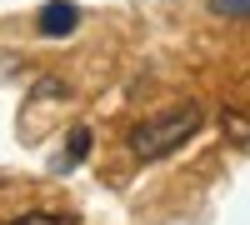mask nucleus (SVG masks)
Wrapping results in <instances>:
<instances>
[{"instance_id": "nucleus-1", "label": "nucleus", "mask_w": 250, "mask_h": 225, "mask_svg": "<svg viewBox=\"0 0 250 225\" xmlns=\"http://www.w3.org/2000/svg\"><path fill=\"white\" fill-rule=\"evenodd\" d=\"M205 125V110L195 105H175V110H160L150 120H140L130 130V155L135 160H160V155H175L185 140H195V130Z\"/></svg>"}, {"instance_id": "nucleus-2", "label": "nucleus", "mask_w": 250, "mask_h": 225, "mask_svg": "<svg viewBox=\"0 0 250 225\" xmlns=\"http://www.w3.org/2000/svg\"><path fill=\"white\" fill-rule=\"evenodd\" d=\"M75 25H80V5H70V0H45V5H40V15H35V30L50 35V40L70 35Z\"/></svg>"}, {"instance_id": "nucleus-4", "label": "nucleus", "mask_w": 250, "mask_h": 225, "mask_svg": "<svg viewBox=\"0 0 250 225\" xmlns=\"http://www.w3.org/2000/svg\"><path fill=\"white\" fill-rule=\"evenodd\" d=\"M5 225H75L70 215H55V210H35V215H15Z\"/></svg>"}, {"instance_id": "nucleus-3", "label": "nucleus", "mask_w": 250, "mask_h": 225, "mask_svg": "<svg viewBox=\"0 0 250 225\" xmlns=\"http://www.w3.org/2000/svg\"><path fill=\"white\" fill-rule=\"evenodd\" d=\"M85 155H90V130L80 125V130H70V135H65V155L55 160V170H70V165H80Z\"/></svg>"}, {"instance_id": "nucleus-6", "label": "nucleus", "mask_w": 250, "mask_h": 225, "mask_svg": "<svg viewBox=\"0 0 250 225\" xmlns=\"http://www.w3.org/2000/svg\"><path fill=\"white\" fill-rule=\"evenodd\" d=\"M225 135H240V140H250V120H245V115H235V110H225Z\"/></svg>"}, {"instance_id": "nucleus-5", "label": "nucleus", "mask_w": 250, "mask_h": 225, "mask_svg": "<svg viewBox=\"0 0 250 225\" xmlns=\"http://www.w3.org/2000/svg\"><path fill=\"white\" fill-rule=\"evenodd\" d=\"M210 10L225 15V20H230V15L235 20H250V0H210Z\"/></svg>"}]
</instances>
